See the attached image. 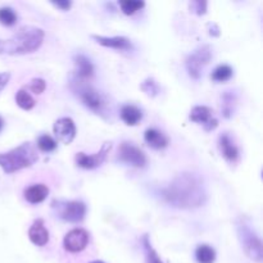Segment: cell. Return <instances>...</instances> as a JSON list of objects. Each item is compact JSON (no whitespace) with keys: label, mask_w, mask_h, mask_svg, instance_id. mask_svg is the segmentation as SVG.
<instances>
[{"label":"cell","mask_w":263,"mask_h":263,"mask_svg":"<svg viewBox=\"0 0 263 263\" xmlns=\"http://www.w3.org/2000/svg\"><path fill=\"white\" fill-rule=\"evenodd\" d=\"M92 39L98 42L99 45L105 47H112L116 50H131L132 49V42L131 40L127 39L125 36H99V35H91Z\"/></svg>","instance_id":"cell-13"},{"label":"cell","mask_w":263,"mask_h":263,"mask_svg":"<svg viewBox=\"0 0 263 263\" xmlns=\"http://www.w3.org/2000/svg\"><path fill=\"white\" fill-rule=\"evenodd\" d=\"M145 142L153 149H163L169 145V139L162 131L157 129H148L144 134Z\"/></svg>","instance_id":"cell-16"},{"label":"cell","mask_w":263,"mask_h":263,"mask_svg":"<svg viewBox=\"0 0 263 263\" xmlns=\"http://www.w3.org/2000/svg\"><path fill=\"white\" fill-rule=\"evenodd\" d=\"M29 89L31 90L32 92H35V94H41V92H44L45 89H46V82L42 79H34L30 81Z\"/></svg>","instance_id":"cell-29"},{"label":"cell","mask_w":263,"mask_h":263,"mask_svg":"<svg viewBox=\"0 0 263 263\" xmlns=\"http://www.w3.org/2000/svg\"><path fill=\"white\" fill-rule=\"evenodd\" d=\"M189 118L193 122H197V124H202L204 126L208 121L213 118V111L207 107V105H197L190 111Z\"/></svg>","instance_id":"cell-19"},{"label":"cell","mask_w":263,"mask_h":263,"mask_svg":"<svg viewBox=\"0 0 263 263\" xmlns=\"http://www.w3.org/2000/svg\"><path fill=\"white\" fill-rule=\"evenodd\" d=\"M219 148L222 157H224L229 163H236L237 159H239V149H237L236 145L234 144L231 136H230L227 132H224V134L219 137Z\"/></svg>","instance_id":"cell-12"},{"label":"cell","mask_w":263,"mask_h":263,"mask_svg":"<svg viewBox=\"0 0 263 263\" xmlns=\"http://www.w3.org/2000/svg\"><path fill=\"white\" fill-rule=\"evenodd\" d=\"M52 4L54 7H57V8L61 9V11H68L72 6V3L68 2V0H63V2H52Z\"/></svg>","instance_id":"cell-32"},{"label":"cell","mask_w":263,"mask_h":263,"mask_svg":"<svg viewBox=\"0 0 263 263\" xmlns=\"http://www.w3.org/2000/svg\"><path fill=\"white\" fill-rule=\"evenodd\" d=\"M121 119L127 126H135L139 124L142 118V112L137 107L131 104L124 105L121 108Z\"/></svg>","instance_id":"cell-18"},{"label":"cell","mask_w":263,"mask_h":263,"mask_svg":"<svg viewBox=\"0 0 263 263\" xmlns=\"http://www.w3.org/2000/svg\"><path fill=\"white\" fill-rule=\"evenodd\" d=\"M53 131H54L59 141L63 142V144H71L76 136V125L72 118L62 117L56 121V124L53 126Z\"/></svg>","instance_id":"cell-11"},{"label":"cell","mask_w":263,"mask_h":263,"mask_svg":"<svg viewBox=\"0 0 263 263\" xmlns=\"http://www.w3.org/2000/svg\"><path fill=\"white\" fill-rule=\"evenodd\" d=\"M142 248H144L147 263H163L162 262L161 257L158 255V253L155 252V249L152 247V244H150V240L148 235H144V236H142Z\"/></svg>","instance_id":"cell-22"},{"label":"cell","mask_w":263,"mask_h":263,"mask_svg":"<svg viewBox=\"0 0 263 263\" xmlns=\"http://www.w3.org/2000/svg\"><path fill=\"white\" fill-rule=\"evenodd\" d=\"M75 66H76V75L79 80H87L91 79L94 75V66L90 62L89 58H86L82 54L75 57Z\"/></svg>","instance_id":"cell-17"},{"label":"cell","mask_w":263,"mask_h":263,"mask_svg":"<svg viewBox=\"0 0 263 263\" xmlns=\"http://www.w3.org/2000/svg\"><path fill=\"white\" fill-rule=\"evenodd\" d=\"M37 148L44 153L54 152L57 149V141L50 135H41L37 139Z\"/></svg>","instance_id":"cell-25"},{"label":"cell","mask_w":263,"mask_h":263,"mask_svg":"<svg viewBox=\"0 0 263 263\" xmlns=\"http://www.w3.org/2000/svg\"><path fill=\"white\" fill-rule=\"evenodd\" d=\"M119 7H121L122 12L127 16H131L135 12L140 11L145 7L144 2H136V0H127V2H121L119 3Z\"/></svg>","instance_id":"cell-26"},{"label":"cell","mask_w":263,"mask_h":263,"mask_svg":"<svg viewBox=\"0 0 263 263\" xmlns=\"http://www.w3.org/2000/svg\"><path fill=\"white\" fill-rule=\"evenodd\" d=\"M90 263H104V262H103V260H92V262Z\"/></svg>","instance_id":"cell-35"},{"label":"cell","mask_w":263,"mask_h":263,"mask_svg":"<svg viewBox=\"0 0 263 263\" xmlns=\"http://www.w3.org/2000/svg\"><path fill=\"white\" fill-rule=\"evenodd\" d=\"M2 127H3V119L0 117V130H2Z\"/></svg>","instance_id":"cell-34"},{"label":"cell","mask_w":263,"mask_h":263,"mask_svg":"<svg viewBox=\"0 0 263 263\" xmlns=\"http://www.w3.org/2000/svg\"><path fill=\"white\" fill-rule=\"evenodd\" d=\"M118 161L124 162V163L130 164V166L137 167V169H142L147 164V157L144 153L135 147L131 142L124 141L118 148Z\"/></svg>","instance_id":"cell-9"},{"label":"cell","mask_w":263,"mask_h":263,"mask_svg":"<svg viewBox=\"0 0 263 263\" xmlns=\"http://www.w3.org/2000/svg\"><path fill=\"white\" fill-rule=\"evenodd\" d=\"M162 198L175 208L193 209L202 207L207 202V192L198 175L182 172L162 189Z\"/></svg>","instance_id":"cell-1"},{"label":"cell","mask_w":263,"mask_h":263,"mask_svg":"<svg viewBox=\"0 0 263 263\" xmlns=\"http://www.w3.org/2000/svg\"><path fill=\"white\" fill-rule=\"evenodd\" d=\"M210 59H212V49L209 45H202L198 47L194 53L187 57L186 62H185L189 76L194 80H199L202 76L203 68L209 63Z\"/></svg>","instance_id":"cell-7"},{"label":"cell","mask_w":263,"mask_h":263,"mask_svg":"<svg viewBox=\"0 0 263 263\" xmlns=\"http://www.w3.org/2000/svg\"><path fill=\"white\" fill-rule=\"evenodd\" d=\"M52 205L59 219L72 224L81 222L86 214V205L80 200H54Z\"/></svg>","instance_id":"cell-6"},{"label":"cell","mask_w":263,"mask_h":263,"mask_svg":"<svg viewBox=\"0 0 263 263\" xmlns=\"http://www.w3.org/2000/svg\"><path fill=\"white\" fill-rule=\"evenodd\" d=\"M89 243V232L84 229H74L64 236V249L69 253H79L86 248Z\"/></svg>","instance_id":"cell-10"},{"label":"cell","mask_w":263,"mask_h":263,"mask_svg":"<svg viewBox=\"0 0 263 263\" xmlns=\"http://www.w3.org/2000/svg\"><path fill=\"white\" fill-rule=\"evenodd\" d=\"M49 194V187L44 184H35L25 190V199L31 204H37L46 199Z\"/></svg>","instance_id":"cell-15"},{"label":"cell","mask_w":263,"mask_h":263,"mask_svg":"<svg viewBox=\"0 0 263 263\" xmlns=\"http://www.w3.org/2000/svg\"><path fill=\"white\" fill-rule=\"evenodd\" d=\"M17 22V14L14 11L8 7L0 8V23H3L4 26H13Z\"/></svg>","instance_id":"cell-27"},{"label":"cell","mask_w":263,"mask_h":263,"mask_svg":"<svg viewBox=\"0 0 263 263\" xmlns=\"http://www.w3.org/2000/svg\"><path fill=\"white\" fill-rule=\"evenodd\" d=\"M71 89L86 108L95 112L97 114H104L107 100L102 92H99L97 89L79 79L72 81Z\"/></svg>","instance_id":"cell-5"},{"label":"cell","mask_w":263,"mask_h":263,"mask_svg":"<svg viewBox=\"0 0 263 263\" xmlns=\"http://www.w3.org/2000/svg\"><path fill=\"white\" fill-rule=\"evenodd\" d=\"M45 34L35 26H23L11 39H0V54L25 56L41 46Z\"/></svg>","instance_id":"cell-2"},{"label":"cell","mask_w":263,"mask_h":263,"mask_svg":"<svg viewBox=\"0 0 263 263\" xmlns=\"http://www.w3.org/2000/svg\"><path fill=\"white\" fill-rule=\"evenodd\" d=\"M140 89L150 98H154L159 94V86H158V84L154 81V79H152V77L145 80V81L140 85Z\"/></svg>","instance_id":"cell-28"},{"label":"cell","mask_w":263,"mask_h":263,"mask_svg":"<svg viewBox=\"0 0 263 263\" xmlns=\"http://www.w3.org/2000/svg\"><path fill=\"white\" fill-rule=\"evenodd\" d=\"M29 237L37 247H44L49 242V231L45 227L44 221L41 219L35 220L29 230Z\"/></svg>","instance_id":"cell-14"},{"label":"cell","mask_w":263,"mask_h":263,"mask_svg":"<svg viewBox=\"0 0 263 263\" xmlns=\"http://www.w3.org/2000/svg\"><path fill=\"white\" fill-rule=\"evenodd\" d=\"M190 9L198 16H203L207 12V2H193L190 3Z\"/></svg>","instance_id":"cell-30"},{"label":"cell","mask_w":263,"mask_h":263,"mask_svg":"<svg viewBox=\"0 0 263 263\" xmlns=\"http://www.w3.org/2000/svg\"><path fill=\"white\" fill-rule=\"evenodd\" d=\"M232 77V68L227 64H221V66L216 67L214 71L210 75V79L216 82H225L229 81Z\"/></svg>","instance_id":"cell-23"},{"label":"cell","mask_w":263,"mask_h":263,"mask_svg":"<svg viewBox=\"0 0 263 263\" xmlns=\"http://www.w3.org/2000/svg\"><path fill=\"white\" fill-rule=\"evenodd\" d=\"M195 257L199 263H214L216 260V250L207 244L199 245L195 250Z\"/></svg>","instance_id":"cell-20"},{"label":"cell","mask_w":263,"mask_h":263,"mask_svg":"<svg viewBox=\"0 0 263 263\" xmlns=\"http://www.w3.org/2000/svg\"><path fill=\"white\" fill-rule=\"evenodd\" d=\"M16 103L19 108L25 109V111H30L35 107L36 102H35L34 98L30 95L29 91H26L25 89H21L17 91L16 94Z\"/></svg>","instance_id":"cell-21"},{"label":"cell","mask_w":263,"mask_h":263,"mask_svg":"<svg viewBox=\"0 0 263 263\" xmlns=\"http://www.w3.org/2000/svg\"><path fill=\"white\" fill-rule=\"evenodd\" d=\"M11 80V74L9 72H0V91L8 85Z\"/></svg>","instance_id":"cell-31"},{"label":"cell","mask_w":263,"mask_h":263,"mask_svg":"<svg viewBox=\"0 0 263 263\" xmlns=\"http://www.w3.org/2000/svg\"><path fill=\"white\" fill-rule=\"evenodd\" d=\"M39 159L37 150L31 142H23L14 149L6 153H0V167L6 174L29 169Z\"/></svg>","instance_id":"cell-3"},{"label":"cell","mask_w":263,"mask_h":263,"mask_svg":"<svg viewBox=\"0 0 263 263\" xmlns=\"http://www.w3.org/2000/svg\"><path fill=\"white\" fill-rule=\"evenodd\" d=\"M112 149V142L107 141L103 144L102 149L99 152L94 153V154H85V153H77L76 154V164L81 169L85 170H94L98 169V167L102 166L103 163L107 159V155H108L109 150Z\"/></svg>","instance_id":"cell-8"},{"label":"cell","mask_w":263,"mask_h":263,"mask_svg":"<svg viewBox=\"0 0 263 263\" xmlns=\"http://www.w3.org/2000/svg\"><path fill=\"white\" fill-rule=\"evenodd\" d=\"M235 105V95L232 91H226L222 98V114L225 118H230L234 114Z\"/></svg>","instance_id":"cell-24"},{"label":"cell","mask_w":263,"mask_h":263,"mask_svg":"<svg viewBox=\"0 0 263 263\" xmlns=\"http://www.w3.org/2000/svg\"><path fill=\"white\" fill-rule=\"evenodd\" d=\"M217 126H219V121H217V119L213 117V118L210 119V121H208L203 127H204L205 131L209 132V131H213Z\"/></svg>","instance_id":"cell-33"},{"label":"cell","mask_w":263,"mask_h":263,"mask_svg":"<svg viewBox=\"0 0 263 263\" xmlns=\"http://www.w3.org/2000/svg\"><path fill=\"white\" fill-rule=\"evenodd\" d=\"M235 224H236L237 237H239V242L245 254L254 262L262 263V242L255 230L252 227L249 220L244 216H240L237 217Z\"/></svg>","instance_id":"cell-4"}]
</instances>
